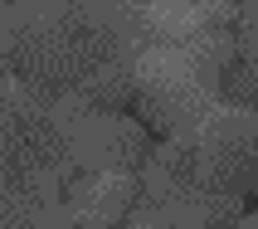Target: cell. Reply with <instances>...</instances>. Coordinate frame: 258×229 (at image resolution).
<instances>
[{
	"label": "cell",
	"mask_w": 258,
	"mask_h": 229,
	"mask_svg": "<svg viewBox=\"0 0 258 229\" xmlns=\"http://www.w3.org/2000/svg\"><path fill=\"white\" fill-rule=\"evenodd\" d=\"M137 200H142V181L117 171H78L63 186L69 229H127Z\"/></svg>",
	"instance_id": "6da1fadb"
}]
</instances>
